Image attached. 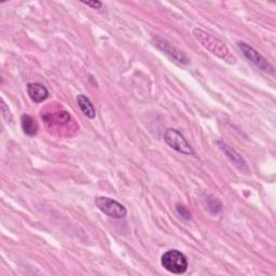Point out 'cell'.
I'll return each mask as SVG.
<instances>
[{
	"label": "cell",
	"instance_id": "8992f818",
	"mask_svg": "<svg viewBox=\"0 0 276 276\" xmlns=\"http://www.w3.org/2000/svg\"><path fill=\"white\" fill-rule=\"evenodd\" d=\"M159 49H160L163 53L169 57L172 58L173 61L183 64V65H188L190 63V60L188 58V56L183 53L182 51H179L178 49H176L175 47H172L171 45L168 44V42L164 41V40H155L154 44Z\"/></svg>",
	"mask_w": 276,
	"mask_h": 276
},
{
	"label": "cell",
	"instance_id": "277c9868",
	"mask_svg": "<svg viewBox=\"0 0 276 276\" xmlns=\"http://www.w3.org/2000/svg\"><path fill=\"white\" fill-rule=\"evenodd\" d=\"M95 204H96L102 213L113 219H122L127 214L126 208L121 203L107 196L96 198L95 199Z\"/></svg>",
	"mask_w": 276,
	"mask_h": 276
},
{
	"label": "cell",
	"instance_id": "4fadbf2b",
	"mask_svg": "<svg viewBox=\"0 0 276 276\" xmlns=\"http://www.w3.org/2000/svg\"><path fill=\"white\" fill-rule=\"evenodd\" d=\"M2 111H3V115L5 116V119H6V120H8L7 114H8L9 116H11V113H10V110H9V108L7 107V105H6V103H5L4 101H2ZM11 118H12V116H11Z\"/></svg>",
	"mask_w": 276,
	"mask_h": 276
},
{
	"label": "cell",
	"instance_id": "52a82bcc",
	"mask_svg": "<svg viewBox=\"0 0 276 276\" xmlns=\"http://www.w3.org/2000/svg\"><path fill=\"white\" fill-rule=\"evenodd\" d=\"M27 93L31 101L35 103H42L49 96V92L47 88L40 83H28Z\"/></svg>",
	"mask_w": 276,
	"mask_h": 276
},
{
	"label": "cell",
	"instance_id": "7c38bea8",
	"mask_svg": "<svg viewBox=\"0 0 276 276\" xmlns=\"http://www.w3.org/2000/svg\"><path fill=\"white\" fill-rule=\"evenodd\" d=\"M82 3L89 7H92L93 9H101L103 7V4L101 2H96V0H94V2H82Z\"/></svg>",
	"mask_w": 276,
	"mask_h": 276
},
{
	"label": "cell",
	"instance_id": "30bf717a",
	"mask_svg": "<svg viewBox=\"0 0 276 276\" xmlns=\"http://www.w3.org/2000/svg\"><path fill=\"white\" fill-rule=\"evenodd\" d=\"M21 125L23 132L28 136H35L38 132V124L36 120L28 114H23L21 118Z\"/></svg>",
	"mask_w": 276,
	"mask_h": 276
},
{
	"label": "cell",
	"instance_id": "5b68a950",
	"mask_svg": "<svg viewBox=\"0 0 276 276\" xmlns=\"http://www.w3.org/2000/svg\"><path fill=\"white\" fill-rule=\"evenodd\" d=\"M239 47L242 50L244 56L252 64H254L258 68L268 73H274V67L272 66V64L265 60L260 53L257 52L252 47L248 46L245 42H239Z\"/></svg>",
	"mask_w": 276,
	"mask_h": 276
},
{
	"label": "cell",
	"instance_id": "8fae6325",
	"mask_svg": "<svg viewBox=\"0 0 276 276\" xmlns=\"http://www.w3.org/2000/svg\"><path fill=\"white\" fill-rule=\"evenodd\" d=\"M177 211L179 213V215H182L186 219H190L191 218L190 213H189V211L184 206H177Z\"/></svg>",
	"mask_w": 276,
	"mask_h": 276
},
{
	"label": "cell",
	"instance_id": "7a4b0ae2",
	"mask_svg": "<svg viewBox=\"0 0 276 276\" xmlns=\"http://www.w3.org/2000/svg\"><path fill=\"white\" fill-rule=\"evenodd\" d=\"M162 267L173 274H184L188 269V260L185 254L177 249L168 250L161 258Z\"/></svg>",
	"mask_w": 276,
	"mask_h": 276
},
{
	"label": "cell",
	"instance_id": "9c48e42d",
	"mask_svg": "<svg viewBox=\"0 0 276 276\" xmlns=\"http://www.w3.org/2000/svg\"><path fill=\"white\" fill-rule=\"evenodd\" d=\"M77 103L79 105V107L81 111L83 112L84 115H87L89 119H94L95 115H96V112H95V108L91 101L86 96V95L80 94L77 97Z\"/></svg>",
	"mask_w": 276,
	"mask_h": 276
},
{
	"label": "cell",
	"instance_id": "3957f363",
	"mask_svg": "<svg viewBox=\"0 0 276 276\" xmlns=\"http://www.w3.org/2000/svg\"><path fill=\"white\" fill-rule=\"evenodd\" d=\"M164 141L172 148V149L176 150L179 153H183L186 155L195 154L193 148L188 143L185 136L182 133H179L177 130L174 129L166 130L164 133Z\"/></svg>",
	"mask_w": 276,
	"mask_h": 276
},
{
	"label": "cell",
	"instance_id": "ba28073f",
	"mask_svg": "<svg viewBox=\"0 0 276 276\" xmlns=\"http://www.w3.org/2000/svg\"><path fill=\"white\" fill-rule=\"evenodd\" d=\"M218 145H219L220 149L225 152V154L228 156V159L233 164L236 165L240 169H242V171L244 168L247 169L245 161L243 160V157L234 149H232L230 146H228L227 144L222 143V142H218Z\"/></svg>",
	"mask_w": 276,
	"mask_h": 276
},
{
	"label": "cell",
	"instance_id": "6da1fadb",
	"mask_svg": "<svg viewBox=\"0 0 276 276\" xmlns=\"http://www.w3.org/2000/svg\"><path fill=\"white\" fill-rule=\"evenodd\" d=\"M193 35L196 38L198 41L201 42V45L203 46L206 50L210 51L213 54L217 55L221 60H224L230 64H234L236 62V58L232 55L229 48L225 44L224 41L214 37L213 35L207 34L206 31L202 30L200 28L193 29Z\"/></svg>",
	"mask_w": 276,
	"mask_h": 276
}]
</instances>
